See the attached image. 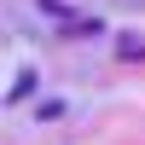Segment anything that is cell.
<instances>
[{"mask_svg":"<svg viewBox=\"0 0 145 145\" xmlns=\"http://www.w3.org/2000/svg\"><path fill=\"white\" fill-rule=\"evenodd\" d=\"M29 93H35V70H23V76L12 81V93H6V99H12V105H23V99H29Z\"/></svg>","mask_w":145,"mask_h":145,"instance_id":"cell-1","label":"cell"},{"mask_svg":"<svg viewBox=\"0 0 145 145\" xmlns=\"http://www.w3.org/2000/svg\"><path fill=\"white\" fill-rule=\"evenodd\" d=\"M116 46H122V58H128V64H145V41H139V35H122Z\"/></svg>","mask_w":145,"mask_h":145,"instance_id":"cell-2","label":"cell"},{"mask_svg":"<svg viewBox=\"0 0 145 145\" xmlns=\"http://www.w3.org/2000/svg\"><path fill=\"white\" fill-rule=\"evenodd\" d=\"M41 12H46V18H64V23H70V6H64V0H41Z\"/></svg>","mask_w":145,"mask_h":145,"instance_id":"cell-3","label":"cell"}]
</instances>
